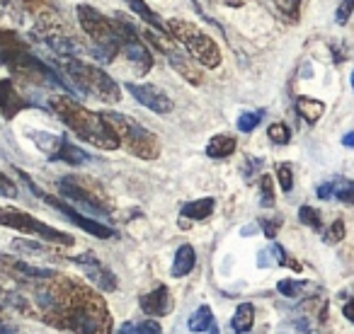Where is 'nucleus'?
I'll use <instances>...</instances> for the list:
<instances>
[{"mask_svg":"<svg viewBox=\"0 0 354 334\" xmlns=\"http://www.w3.org/2000/svg\"><path fill=\"white\" fill-rule=\"evenodd\" d=\"M27 315L71 334H112V315L95 288L71 276L56 274L37 286L20 288Z\"/></svg>","mask_w":354,"mask_h":334,"instance_id":"nucleus-1","label":"nucleus"},{"mask_svg":"<svg viewBox=\"0 0 354 334\" xmlns=\"http://www.w3.org/2000/svg\"><path fill=\"white\" fill-rule=\"evenodd\" d=\"M51 112L71 128L78 138H83L85 143L100 148V150H117L119 143L117 133L109 128V124L104 121L102 112H90L88 107L78 104L75 99L66 97V95H54L49 99Z\"/></svg>","mask_w":354,"mask_h":334,"instance_id":"nucleus-2","label":"nucleus"},{"mask_svg":"<svg viewBox=\"0 0 354 334\" xmlns=\"http://www.w3.org/2000/svg\"><path fill=\"white\" fill-rule=\"evenodd\" d=\"M104 121L109 124L114 133H117L119 143L127 148L131 155L141 157V160H156L160 155V138L153 131H148L141 121L127 117L119 112H102Z\"/></svg>","mask_w":354,"mask_h":334,"instance_id":"nucleus-3","label":"nucleus"},{"mask_svg":"<svg viewBox=\"0 0 354 334\" xmlns=\"http://www.w3.org/2000/svg\"><path fill=\"white\" fill-rule=\"evenodd\" d=\"M64 73L68 75V80L75 85V90L88 95V97H95L107 104H114L122 99L119 85L114 83L102 68H97V66L85 63V61H80V59H66Z\"/></svg>","mask_w":354,"mask_h":334,"instance_id":"nucleus-4","label":"nucleus"},{"mask_svg":"<svg viewBox=\"0 0 354 334\" xmlns=\"http://www.w3.org/2000/svg\"><path fill=\"white\" fill-rule=\"evenodd\" d=\"M167 35L175 41H180L187 49V54L194 61H199L204 68L214 70L221 66V49L202 27L192 25L187 20H180V17H172V20H167Z\"/></svg>","mask_w":354,"mask_h":334,"instance_id":"nucleus-5","label":"nucleus"},{"mask_svg":"<svg viewBox=\"0 0 354 334\" xmlns=\"http://www.w3.org/2000/svg\"><path fill=\"white\" fill-rule=\"evenodd\" d=\"M59 194L68 199L73 206L83 208V211L93 213V216L107 218L112 216V204H109L104 189L100 187L95 179L80 177V175H68V177L59 179Z\"/></svg>","mask_w":354,"mask_h":334,"instance_id":"nucleus-6","label":"nucleus"},{"mask_svg":"<svg viewBox=\"0 0 354 334\" xmlns=\"http://www.w3.org/2000/svg\"><path fill=\"white\" fill-rule=\"evenodd\" d=\"M78 22L85 35L93 39V54L102 61H114L119 56V37L114 30V20L102 15L90 6H78Z\"/></svg>","mask_w":354,"mask_h":334,"instance_id":"nucleus-7","label":"nucleus"},{"mask_svg":"<svg viewBox=\"0 0 354 334\" xmlns=\"http://www.w3.org/2000/svg\"><path fill=\"white\" fill-rule=\"evenodd\" d=\"M0 226L12 228V230H17V233H25V235H32L41 242H49V245L71 247L75 242L73 235H68V233H64V230H56V228L37 221L35 216H30L27 211L15 208V206H0Z\"/></svg>","mask_w":354,"mask_h":334,"instance_id":"nucleus-8","label":"nucleus"},{"mask_svg":"<svg viewBox=\"0 0 354 334\" xmlns=\"http://www.w3.org/2000/svg\"><path fill=\"white\" fill-rule=\"evenodd\" d=\"M143 37H146L148 41H151V46H156L158 51H160L162 56L167 59V63H170L172 70H177V73L183 75L185 80H187L189 85H202L204 83V73L202 68H199L197 63H194V59L189 54H183L180 51V46L175 44V39H172L170 35H165V32H158V30H146L143 32Z\"/></svg>","mask_w":354,"mask_h":334,"instance_id":"nucleus-9","label":"nucleus"},{"mask_svg":"<svg viewBox=\"0 0 354 334\" xmlns=\"http://www.w3.org/2000/svg\"><path fill=\"white\" fill-rule=\"evenodd\" d=\"M0 61L12 70L17 80L27 85H46V83H56L61 80L56 78V73L51 68H46L39 59L30 54V49H15V51H0Z\"/></svg>","mask_w":354,"mask_h":334,"instance_id":"nucleus-10","label":"nucleus"},{"mask_svg":"<svg viewBox=\"0 0 354 334\" xmlns=\"http://www.w3.org/2000/svg\"><path fill=\"white\" fill-rule=\"evenodd\" d=\"M35 37L44 41L46 46H51L59 56H66V59H75L80 54L78 37L71 35L64 20H59L54 12H41L35 25Z\"/></svg>","mask_w":354,"mask_h":334,"instance_id":"nucleus-11","label":"nucleus"},{"mask_svg":"<svg viewBox=\"0 0 354 334\" xmlns=\"http://www.w3.org/2000/svg\"><path fill=\"white\" fill-rule=\"evenodd\" d=\"M114 30H117L119 37V54H124V59L131 63L133 75H146L153 68V56L148 46L143 44V39L133 32L129 22L114 20Z\"/></svg>","mask_w":354,"mask_h":334,"instance_id":"nucleus-12","label":"nucleus"},{"mask_svg":"<svg viewBox=\"0 0 354 334\" xmlns=\"http://www.w3.org/2000/svg\"><path fill=\"white\" fill-rule=\"evenodd\" d=\"M20 177L27 182V187L32 189V194H37V197L41 199V202H46L51 208H56V211H61L66 218H68L73 226H78L80 230H85L88 235H95V237H100V240H109V237H114V230L109 226H104V223H100V221H93V218H88V216H83V213L78 211V208H73V206H68L66 202H61V199H56V197H51V194H44L41 189H37L35 187V182H32L30 177H27L25 173H20Z\"/></svg>","mask_w":354,"mask_h":334,"instance_id":"nucleus-13","label":"nucleus"},{"mask_svg":"<svg viewBox=\"0 0 354 334\" xmlns=\"http://www.w3.org/2000/svg\"><path fill=\"white\" fill-rule=\"evenodd\" d=\"M56 274H59V271L44 269V266H35V264H30V262L20 259V257L0 255V279L12 281V284H17L20 288L37 286V284L51 279V276H56Z\"/></svg>","mask_w":354,"mask_h":334,"instance_id":"nucleus-14","label":"nucleus"},{"mask_svg":"<svg viewBox=\"0 0 354 334\" xmlns=\"http://www.w3.org/2000/svg\"><path fill=\"white\" fill-rule=\"evenodd\" d=\"M32 138H35L37 148H39L41 153H46V155L51 157V160L56 162H68V165H85V162H90V155L83 150V148L73 146V143H68L66 138L61 136H54V133H44V131H37V133H30Z\"/></svg>","mask_w":354,"mask_h":334,"instance_id":"nucleus-15","label":"nucleus"},{"mask_svg":"<svg viewBox=\"0 0 354 334\" xmlns=\"http://www.w3.org/2000/svg\"><path fill=\"white\" fill-rule=\"evenodd\" d=\"M127 90L131 92V97L136 99L138 104H143L146 109L156 114H167L172 109V99L162 92L160 88L156 85H148V83H129Z\"/></svg>","mask_w":354,"mask_h":334,"instance_id":"nucleus-16","label":"nucleus"},{"mask_svg":"<svg viewBox=\"0 0 354 334\" xmlns=\"http://www.w3.org/2000/svg\"><path fill=\"white\" fill-rule=\"evenodd\" d=\"M71 262H73V264H78L80 269L85 271V276H88V279L93 281L100 291H114V288H117V276H114L112 271H109L95 255H90V252H88V255L73 257Z\"/></svg>","mask_w":354,"mask_h":334,"instance_id":"nucleus-17","label":"nucleus"},{"mask_svg":"<svg viewBox=\"0 0 354 334\" xmlns=\"http://www.w3.org/2000/svg\"><path fill=\"white\" fill-rule=\"evenodd\" d=\"M30 107L27 99L17 92V88L12 85V80H0V112H3V119H15L20 112Z\"/></svg>","mask_w":354,"mask_h":334,"instance_id":"nucleus-18","label":"nucleus"},{"mask_svg":"<svg viewBox=\"0 0 354 334\" xmlns=\"http://www.w3.org/2000/svg\"><path fill=\"white\" fill-rule=\"evenodd\" d=\"M138 305H141L143 313L151 315V317H162V315H167L172 310L170 291H167V286H158V288L143 293Z\"/></svg>","mask_w":354,"mask_h":334,"instance_id":"nucleus-19","label":"nucleus"},{"mask_svg":"<svg viewBox=\"0 0 354 334\" xmlns=\"http://www.w3.org/2000/svg\"><path fill=\"white\" fill-rule=\"evenodd\" d=\"M197 264V252L192 245H180L175 252V259H172V279H183Z\"/></svg>","mask_w":354,"mask_h":334,"instance_id":"nucleus-20","label":"nucleus"},{"mask_svg":"<svg viewBox=\"0 0 354 334\" xmlns=\"http://www.w3.org/2000/svg\"><path fill=\"white\" fill-rule=\"evenodd\" d=\"M238 148V141L228 133H216L212 136V141L207 143V155L212 160H223V157H231Z\"/></svg>","mask_w":354,"mask_h":334,"instance_id":"nucleus-21","label":"nucleus"},{"mask_svg":"<svg viewBox=\"0 0 354 334\" xmlns=\"http://www.w3.org/2000/svg\"><path fill=\"white\" fill-rule=\"evenodd\" d=\"M214 208H216V199L204 197V199H197V202L185 204L180 216L187 218V221H189V218H192V221H207V218L214 213Z\"/></svg>","mask_w":354,"mask_h":334,"instance_id":"nucleus-22","label":"nucleus"},{"mask_svg":"<svg viewBox=\"0 0 354 334\" xmlns=\"http://www.w3.org/2000/svg\"><path fill=\"white\" fill-rule=\"evenodd\" d=\"M129 8H131V12H136L138 17H141L146 25H151L153 30H158V32H165L167 35V22L165 20H160V17L156 15V12L151 10V8L143 3V0H124Z\"/></svg>","mask_w":354,"mask_h":334,"instance_id":"nucleus-23","label":"nucleus"},{"mask_svg":"<svg viewBox=\"0 0 354 334\" xmlns=\"http://www.w3.org/2000/svg\"><path fill=\"white\" fill-rule=\"evenodd\" d=\"M252 324H255V308L250 303H241L236 308V315L231 317V329L236 334H245L252 329Z\"/></svg>","mask_w":354,"mask_h":334,"instance_id":"nucleus-24","label":"nucleus"},{"mask_svg":"<svg viewBox=\"0 0 354 334\" xmlns=\"http://www.w3.org/2000/svg\"><path fill=\"white\" fill-rule=\"evenodd\" d=\"M296 112L304 121L308 124H315L325 112V104L320 99H313V97H299L296 99Z\"/></svg>","mask_w":354,"mask_h":334,"instance_id":"nucleus-25","label":"nucleus"},{"mask_svg":"<svg viewBox=\"0 0 354 334\" xmlns=\"http://www.w3.org/2000/svg\"><path fill=\"white\" fill-rule=\"evenodd\" d=\"M214 324H216V320H214V310L209 305H199L192 313V317L187 320L189 332H209Z\"/></svg>","mask_w":354,"mask_h":334,"instance_id":"nucleus-26","label":"nucleus"},{"mask_svg":"<svg viewBox=\"0 0 354 334\" xmlns=\"http://www.w3.org/2000/svg\"><path fill=\"white\" fill-rule=\"evenodd\" d=\"M117 334H162L158 320H141V322H124Z\"/></svg>","mask_w":354,"mask_h":334,"instance_id":"nucleus-27","label":"nucleus"},{"mask_svg":"<svg viewBox=\"0 0 354 334\" xmlns=\"http://www.w3.org/2000/svg\"><path fill=\"white\" fill-rule=\"evenodd\" d=\"M330 184H333V197L337 199V202L354 206V182L352 179L337 177V179H330Z\"/></svg>","mask_w":354,"mask_h":334,"instance_id":"nucleus-28","label":"nucleus"},{"mask_svg":"<svg viewBox=\"0 0 354 334\" xmlns=\"http://www.w3.org/2000/svg\"><path fill=\"white\" fill-rule=\"evenodd\" d=\"M272 3H274V8L286 17V20H291V22L299 20V15H301V0H272Z\"/></svg>","mask_w":354,"mask_h":334,"instance_id":"nucleus-29","label":"nucleus"},{"mask_svg":"<svg viewBox=\"0 0 354 334\" xmlns=\"http://www.w3.org/2000/svg\"><path fill=\"white\" fill-rule=\"evenodd\" d=\"M267 136H270V141L277 143V146H286V143L291 141L289 126H286V124H281V121L270 124V128H267Z\"/></svg>","mask_w":354,"mask_h":334,"instance_id":"nucleus-30","label":"nucleus"},{"mask_svg":"<svg viewBox=\"0 0 354 334\" xmlns=\"http://www.w3.org/2000/svg\"><path fill=\"white\" fill-rule=\"evenodd\" d=\"M260 204L265 208L274 206V179L270 175H262L260 177Z\"/></svg>","mask_w":354,"mask_h":334,"instance_id":"nucleus-31","label":"nucleus"},{"mask_svg":"<svg viewBox=\"0 0 354 334\" xmlns=\"http://www.w3.org/2000/svg\"><path fill=\"white\" fill-rule=\"evenodd\" d=\"M262 117H265V112L262 109H255V112H245L238 117V128H241L243 133H250L257 128V124L262 121Z\"/></svg>","mask_w":354,"mask_h":334,"instance_id":"nucleus-32","label":"nucleus"},{"mask_svg":"<svg viewBox=\"0 0 354 334\" xmlns=\"http://www.w3.org/2000/svg\"><path fill=\"white\" fill-rule=\"evenodd\" d=\"M299 221L304 223V226L313 228V230H320V228H323V221H320V213L315 211L313 206H301V208H299Z\"/></svg>","mask_w":354,"mask_h":334,"instance_id":"nucleus-33","label":"nucleus"},{"mask_svg":"<svg viewBox=\"0 0 354 334\" xmlns=\"http://www.w3.org/2000/svg\"><path fill=\"white\" fill-rule=\"evenodd\" d=\"M277 179H279V187L284 189V192L294 189V170H291L289 162H279V165H277Z\"/></svg>","mask_w":354,"mask_h":334,"instance_id":"nucleus-34","label":"nucleus"},{"mask_svg":"<svg viewBox=\"0 0 354 334\" xmlns=\"http://www.w3.org/2000/svg\"><path fill=\"white\" fill-rule=\"evenodd\" d=\"M306 284H301V281H294V279H284L277 284V291H279L281 295H286V298H296L299 295V291L304 288Z\"/></svg>","mask_w":354,"mask_h":334,"instance_id":"nucleus-35","label":"nucleus"},{"mask_svg":"<svg viewBox=\"0 0 354 334\" xmlns=\"http://www.w3.org/2000/svg\"><path fill=\"white\" fill-rule=\"evenodd\" d=\"M342 240H344V221L342 218H337V221L325 230V242L335 245V242H342Z\"/></svg>","mask_w":354,"mask_h":334,"instance_id":"nucleus-36","label":"nucleus"},{"mask_svg":"<svg viewBox=\"0 0 354 334\" xmlns=\"http://www.w3.org/2000/svg\"><path fill=\"white\" fill-rule=\"evenodd\" d=\"M0 197H6V199H15L17 197V184L12 182V179L8 177L3 170H0Z\"/></svg>","mask_w":354,"mask_h":334,"instance_id":"nucleus-37","label":"nucleus"},{"mask_svg":"<svg viewBox=\"0 0 354 334\" xmlns=\"http://www.w3.org/2000/svg\"><path fill=\"white\" fill-rule=\"evenodd\" d=\"M260 228L270 240H274L277 233H279V228H281V218H260Z\"/></svg>","mask_w":354,"mask_h":334,"instance_id":"nucleus-38","label":"nucleus"},{"mask_svg":"<svg viewBox=\"0 0 354 334\" xmlns=\"http://www.w3.org/2000/svg\"><path fill=\"white\" fill-rule=\"evenodd\" d=\"M352 12H354V0H342V3H339V8H337V12H335V20H337V25H347Z\"/></svg>","mask_w":354,"mask_h":334,"instance_id":"nucleus-39","label":"nucleus"},{"mask_svg":"<svg viewBox=\"0 0 354 334\" xmlns=\"http://www.w3.org/2000/svg\"><path fill=\"white\" fill-rule=\"evenodd\" d=\"M6 310H10V291H6L3 286H0V324H3Z\"/></svg>","mask_w":354,"mask_h":334,"instance_id":"nucleus-40","label":"nucleus"},{"mask_svg":"<svg viewBox=\"0 0 354 334\" xmlns=\"http://www.w3.org/2000/svg\"><path fill=\"white\" fill-rule=\"evenodd\" d=\"M330 197H333V184H330V182L320 184V187H318V199H330Z\"/></svg>","mask_w":354,"mask_h":334,"instance_id":"nucleus-41","label":"nucleus"},{"mask_svg":"<svg viewBox=\"0 0 354 334\" xmlns=\"http://www.w3.org/2000/svg\"><path fill=\"white\" fill-rule=\"evenodd\" d=\"M342 313H344V317H347L349 322L354 324V298H352V300H347V303H344Z\"/></svg>","mask_w":354,"mask_h":334,"instance_id":"nucleus-42","label":"nucleus"},{"mask_svg":"<svg viewBox=\"0 0 354 334\" xmlns=\"http://www.w3.org/2000/svg\"><path fill=\"white\" fill-rule=\"evenodd\" d=\"M342 146L344 148H354V131L344 133V136H342Z\"/></svg>","mask_w":354,"mask_h":334,"instance_id":"nucleus-43","label":"nucleus"},{"mask_svg":"<svg viewBox=\"0 0 354 334\" xmlns=\"http://www.w3.org/2000/svg\"><path fill=\"white\" fill-rule=\"evenodd\" d=\"M22 3H27V6H37V3H41V0H22Z\"/></svg>","mask_w":354,"mask_h":334,"instance_id":"nucleus-44","label":"nucleus"},{"mask_svg":"<svg viewBox=\"0 0 354 334\" xmlns=\"http://www.w3.org/2000/svg\"><path fill=\"white\" fill-rule=\"evenodd\" d=\"M352 90H354V70H352Z\"/></svg>","mask_w":354,"mask_h":334,"instance_id":"nucleus-45","label":"nucleus"}]
</instances>
